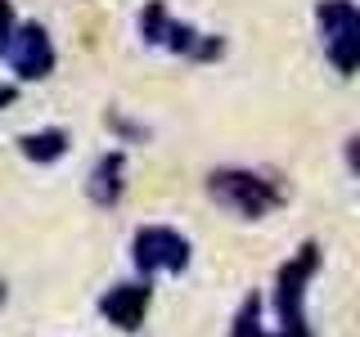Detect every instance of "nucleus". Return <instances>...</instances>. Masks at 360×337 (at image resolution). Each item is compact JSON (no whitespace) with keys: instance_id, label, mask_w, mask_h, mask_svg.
Masks as SVG:
<instances>
[{"instance_id":"1","label":"nucleus","mask_w":360,"mask_h":337,"mask_svg":"<svg viewBox=\"0 0 360 337\" xmlns=\"http://www.w3.org/2000/svg\"><path fill=\"white\" fill-rule=\"evenodd\" d=\"M320 270V243H302L270 284V306H275V337H315L307 319V288Z\"/></svg>"},{"instance_id":"2","label":"nucleus","mask_w":360,"mask_h":337,"mask_svg":"<svg viewBox=\"0 0 360 337\" xmlns=\"http://www.w3.org/2000/svg\"><path fill=\"white\" fill-rule=\"evenodd\" d=\"M207 198L239 220H262L284 202V185L252 166H217L207 176Z\"/></svg>"},{"instance_id":"3","label":"nucleus","mask_w":360,"mask_h":337,"mask_svg":"<svg viewBox=\"0 0 360 337\" xmlns=\"http://www.w3.org/2000/svg\"><path fill=\"white\" fill-rule=\"evenodd\" d=\"M140 37H144V45L167 50V54L189 59V63H217L225 54V41L217 32H198L194 22H185L180 14L167 9V0H149L140 9Z\"/></svg>"},{"instance_id":"4","label":"nucleus","mask_w":360,"mask_h":337,"mask_svg":"<svg viewBox=\"0 0 360 337\" xmlns=\"http://www.w3.org/2000/svg\"><path fill=\"white\" fill-rule=\"evenodd\" d=\"M315 27H320L324 59L338 77L360 72V5L356 0H320L315 5Z\"/></svg>"},{"instance_id":"5","label":"nucleus","mask_w":360,"mask_h":337,"mask_svg":"<svg viewBox=\"0 0 360 337\" xmlns=\"http://www.w3.org/2000/svg\"><path fill=\"white\" fill-rule=\"evenodd\" d=\"M194 261V243L176 230V225H140L131 239V265L140 270V279L153 275H180Z\"/></svg>"},{"instance_id":"6","label":"nucleus","mask_w":360,"mask_h":337,"mask_svg":"<svg viewBox=\"0 0 360 337\" xmlns=\"http://www.w3.org/2000/svg\"><path fill=\"white\" fill-rule=\"evenodd\" d=\"M54 41H50V32H45V22L37 18H27V22H18L14 27V41H9V50H5V63H9V72L18 77V81H45V77L54 72Z\"/></svg>"},{"instance_id":"7","label":"nucleus","mask_w":360,"mask_h":337,"mask_svg":"<svg viewBox=\"0 0 360 337\" xmlns=\"http://www.w3.org/2000/svg\"><path fill=\"white\" fill-rule=\"evenodd\" d=\"M149 306H153L149 279H122V284H112L104 297H99V315H104L117 333H135L149 319Z\"/></svg>"},{"instance_id":"8","label":"nucleus","mask_w":360,"mask_h":337,"mask_svg":"<svg viewBox=\"0 0 360 337\" xmlns=\"http://www.w3.org/2000/svg\"><path fill=\"white\" fill-rule=\"evenodd\" d=\"M122 194H127V153L108 149L86 176V198L95 202V207H117Z\"/></svg>"},{"instance_id":"9","label":"nucleus","mask_w":360,"mask_h":337,"mask_svg":"<svg viewBox=\"0 0 360 337\" xmlns=\"http://www.w3.org/2000/svg\"><path fill=\"white\" fill-rule=\"evenodd\" d=\"M68 149H72V135L63 126H41V131L18 135V153L27 157V162H37V166L59 162V157H68Z\"/></svg>"},{"instance_id":"10","label":"nucleus","mask_w":360,"mask_h":337,"mask_svg":"<svg viewBox=\"0 0 360 337\" xmlns=\"http://www.w3.org/2000/svg\"><path fill=\"white\" fill-rule=\"evenodd\" d=\"M230 337H275V329L266 324V297L262 292H248L243 306L230 319Z\"/></svg>"},{"instance_id":"11","label":"nucleus","mask_w":360,"mask_h":337,"mask_svg":"<svg viewBox=\"0 0 360 337\" xmlns=\"http://www.w3.org/2000/svg\"><path fill=\"white\" fill-rule=\"evenodd\" d=\"M14 27H18V14H14V5H9V0H0V59H5L9 41H14Z\"/></svg>"},{"instance_id":"12","label":"nucleus","mask_w":360,"mask_h":337,"mask_svg":"<svg viewBox=\"0 0 360 337\" xmlns=\"http://www.w3.org/2000/svg\"><path fill=\"white\" fill-rule=\"evenodd\" d=\"M108 126L122 135V140H149V126H140V121H127L122 112H108Z\"/></svg>"},{"instance_id":"13","label":"nucleus","mask_w":360,"mask_h":337,"mask_svg":"<svg viewBox=\"0 0 360 337\" xmlns=\"http://www.w3.org/2000/svg\"><path fill=\"white\" fill-rule=\"evenodd\" d=\"M342 157H347V171H352V176L360 180V135H352V140H347Z\"/></svg>"},{"instance_id":"14","label":"nucleus","mask_w":360,"mask_h":337,"mask_svg":"<svg viewBox=\"0 0 360 337\" xmlns=\"http://www.w3.org/2000/svg\"><path fill=\"white\" fill-rule=\"evenodd\" d=\"M9 104H14V86H5V81H0V112H5Z\"/></svg>"},{"instance_id":"15","label":"nucleus","mask_w":360,"mask_h":337,"mask_svg":"<svg viewBox=\"0 0 360 337\" xmlns=\"http://www.w3.org/2000/svg\"><path fill=\"white\" fill-rule=\"evenodd\" d=\"M0 306H5V284H0Z\"/></svg>"}]
</instances>
